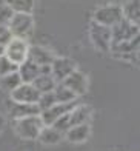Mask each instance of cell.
I'll use <instances>...</instances> for the list:
<instances>
[{"label":"cell","instance_id":"6da1fadb","mask_svg":"<svg viewBox=\"0 0 140 151\" xmlns=\"http://www.w3.org/2000/svg\"><path fill=\"white\" fill-rule=\"evenodd\" d=\"M42 128H43V123H42L39 116H31V117H23L16 120V134L23 140H36Z\"/></svg>","mask_w":140,"mask_h":151},{"label":"cell","instance_id":"7a4b0ae2","mask_svg":"<svg viewBox=\"0 0 140 151\" xmlns=\"http://www.w3.org/2000/svg\"><path fill=\"white\" fill-rule=\"evenodd\" d=\"M8 29L12 37H19L26 40L34 31V19L31 14H19L14 12L11 22L8 25Z\"/></svg>","mask_w":140,"mask_h":151},{"label":"cell","instance_id":"3957f363","mask_svg":"<svg viewBox=\"0 0 140 151\" xmlns=\"http://www.w3.org/2000/svg\"><path fill=\"white\" fill-rule=\"evenodd\" d=\"M89 39L93 42L94 48L102 52L111 51V45H113V36H111V28L108 26L99 25L95 22H91L89 25Z\"/></svg>","mask_w":140,"mask_h":151},{"label":"cell","instance_id":"277c9868","mask_svg":"<svg viewBox=\"0 0 140 151\" xmlns=\"http://www.w3.org/2000/svg\"><path fill=\"white\" fill-rule=\"evenodd\" d=\"M111 36H113V45L129 42V40L139 37V26L128 22V20L122 19L120 22H117L114 26H111Z\"/></svg>","mask_w":140,"mask_h":151},{"label":"cell","instance_id":"5b68a950","mask_svg":"<svg viewBox=\"0 0 140 151\" xmlns=\"http://www.w3.org/2000/svg\"><path fill=\"white\" fill-rule=\"evenodd\" d=\"M28 51H29L28 42L19 37H12L5 46V56L16 65H22L28 59Z\"/></svg>","mask_w":140,"mask_h":151},{"label":"cell","instance_id":"8992f818","mask_svg":"<svg viewBox=\"0 0 140 151\" xmlns=\"http://www.w3.org/2000/svg\"><path fill=\"white\" fill-rule=\"evenodd\" d=\"M123 19V12H122V6L118 5H108V6H102L94 12V20L93 22L103 25V26H114L117 22H120Z\"/></svg>","mask_w":140,"mask_h":151},{"label":"cell","instance_id":"52a82bcc","mask_svg":"<svg viewBox=\"0 0 140 151\" xmlns=\"http://www.w3.org/2000/svg\"><path fill=\"white\" fill-rule=\"evenodd\" d=\"M77 105V102H69V104H55L52 105L51 108L45 109V111H40L39 117L42 120V123H43V127H51L52 123L60 119L63 114H68L73 111V108Z\"/></svg>","mask_w":140,"mask_h":151},{"label":"cell","instance_id":"ba28073f","mask_svg":"<svg viewBox=\"0 0 140 151\" xmlns=\"http://www.w3.org/2000/svg\"><path fill=\"white\" fill-rule=\"evenodd\" d=\"M75 70H77L75 62L68 57H55L54 62L51 63V76L57 83H62Z\"/></svg>","mask_w":140,"mask_h":151},{"label":"cell","instance_id":"9c48e42d","mask_svg":"<svg viewBox=\"0 0 140 151\" xmlns=\"http://www.w3.org/2000/svg\"><path fill=\"white\" fill-rule=\"evenodd\" d=\"M11 100L19 104H37L40 93L34 88L32 83H20L16 90L9 93Z\"/></svg>","mask_w":140,"mask_h":151},{"label":"cell","instance_id":"30bf717a","mask_svg":"<svg viewBox=\"0 0 140 151\" xmlns=\"http://www.w3.org/2000/svg\"><path fill=\"white\" fill-rule=\"evenodd\" d=\"M62 83H63L68 90H71L77 97H79V96H83L88 91V77L79 70L73 71Z\"/></svg>","mask_w":140,"mask_h":151},{"label":"cell","instance_id":"8fae6325","mask_svg":"<svg viewBox=\"0 0 140 151\" xmlns=\"http://www.w3.org/2000/svg\"><path fill=\"white\" fill-rule=\"evenodd\" d=\"M8 113L14 120L31 117V116H39L40 109L36 104H19V102L9 100L8 102Z\"/></svg>","mask_w":140,"mask_h":151},{"label":"cell","instance_id":"7c38bea8","mask_svg":"<svg viewBox=\"0 0 140 151\" xmlns=\"http://www.w3.org/2000/svg\"><path fill=\"white\" fill-rule=\"evenodd\" d=\"M28 59L39 66H46V65H51L54 62L55 54L50 50H46V48H43V46H29Z\"/></svg>","mask_w":140,"mask_h":151},{"label":"cell","instance_id":"4fadbf2b","mask_svg":"<svg viewBox=\"0 0 140 151\" xmlns=\"http://www.w3.org/2000/svg\"><path fill=\"white\" fill-rule=\"evenodd\" d=\"M19 76L22 79V83H32L40 76V66L36 65L29 59H26L22 65H19Z\"/></svg>","mask_w":140,"mask_h":151},{"label":"cell","instance_id":"5bb4252c","mask_svg":"<svg viewBox=\"0 0 140 151\" xmlns=\"http://www.w3.org/2000/svg\"><path fill=\"white\" fill-rule=\"evenodd\" d=\"M91 134V127L89 123H82V125H74L65 133V137L71 143H83L88 140Z\"/></svg>","mask_w":140,"mask_h":151},{"label":"cell","instance_id":"9a60e30c","mask_svg":"<svg viewBox=\"0 0 140 151\" xmlns=\"http://www.w3.org/2000/svg\"><path fill=\"white\" fill-rule=\"evenodd\" d=\"M91 114H93L91 106H88V105H75L73 108V111L69 113V122H71V127L82 125V123H89Z\"/></svg>","mask_w":140,"mask_h":151},{"label":"cell","instance_id":"2e32d148","mask_svg":"<svg viewBox=\"0 0 140 151\" xmlns=\"http://www.w3.org/2000/svg\"><path fill=\"white\" fill-rule=\"evenodd\" d=\"M123 19L139 26L140 23V0H128L122 6Z\"/></svg>","mask_w":140,"mask_h":151},{"label":"cell","instance_id":"e0dca14e","mask_svg":"<svg viewBox=\"0 0 140 151\" xmlns=\"http://www.w3.org/2000/svg\"><path fill=\"white\" fill-rule=\"evenodd\" d=\"M63 137H65V134L57 131L54 127H43L37 137V140H40L43 145H57Z\"/></svg>","mask_w":140,"mask_h":151},{"label":"cell","instance_id":"ac0fdd59","mask_svg":"<svg viewBox=\"0 0 140 151\" xmlns=\"http://www.w3.org/2000/svg\"><path fill=\"white\" fill-rule=\"evenodd\" d=\"M32 85H34V88H36L40 94H45V93L54 91L57 82L54 80V77H52L51 74H40L39 77L32 82Z\"/></svg>","mask_w":140,"mask_h":151},{"label":"cell","instance_id":"d6986e66","mask_svg":"<svg viewBox=\"0 0 140 151\" xmlns=\"http://www.w3.org/2000/svg\"><path fill=\"white\" fill-rule=\"evenodd\" d=\"M52 93H54V97H55V102H57V104H69V102L77 100V96L71 90H68L63 83L55 85Z\"/></svg>","mask_w":140,"mask_h":151},{"label":"cell","instance_id":"ffe728a7","mask_svg":"<svg viewBox=\"0 0 140 151\" xmlns=\"http://www.w3.org/2000/svg\"><path fill=\"white\" fill-rule=\"evenodd\" d=\"M5 3L19 14H31L34 9V0H5Z\"/></svg>","mask_w":140,"mask_h":151},{"label":"cell","instance_id":"44dd1931","mask_svg":"<svg viewBox=\"0 0 140 151\" xmlns=\"http://www.w3.org/2000/svg\"><path fill=\"white\" fill-rule=\"evenodd\" d=\"M20 83H22V79H20L19 73H11V74H6L0 77V88L6 93L14 91Z\"/></svg>","mask_w":140,"mask_h":151},{"label":"cell","instance_id":"7402d4cb","mask_svg":"<svg viewBox=\"0 0 140 151\" xmlns=\"http://www.w3.org/2000/svg\"><path fill=\"white\" fill-rule=\"evenodd\" d=\"M17 71H19V65L11 62L6 56H0V77L11 73H17Z\"/></svg>","mask_w":140,"mask_h":151},{"label":"cell","instance_id":"603a6c76","mask_svg":"<svg viewBox=\"0 0 140 151\" xmlns=\"http://www.w3.org/2000/svg\"><path fill=\"white\" fill-rule=\"evenodd\" d=\"M57 102H55V97H54V93L51 91V93H45V94H40V97H39V100H37V106H39V109L40 111H45V109H48V108H51L52 105H55Z\"/></svg>","mask_w":140,"mask_h":151},{"label":"cell","instance_id":"cb8c5ba5","mask_svg":"<svg viewBox=\"0 0 140 151\" xmlns=\"http://www.w3.org/2000/svg\"><path fill=\"white\" fill-rule=\"evenodd\" d=\"M14 16V12L12 9L9 8L8 5H6L5 2L0 3V25L2 26H8L9 22H11V19Z\"/></svg>","mask_w":140,"mask_h":151},{"label":"cell","instance_id":"d4e9b609","mask_svg":"<svg viewBox=\"0 0 140 151\" xmlns=\"http://www.w3.org/2000/svg\"><path fill=\"white\" fill-rule=\"evenodd\" d=\"M51 127H54L55 129H57V131H60V133L65 134L68 129L71 128V122H69V113H68V114H63L60 119L55 120Z\"/></svg>","mask_w":140,"mask_h":151},{"label":"cell","instance_id":"484cf974","mask_svg":"<svg viewBox=\"0 0 140 151\" xmlns=\"http://www.w3.org/2000/svg\"><path fill=\"white\" fill-rule=\"evenodd\" d=\"M11 39H12V36L8 29V26L0 25V46H6V43H8Z\"/></svg>","mask_w":140,"mask_h":151}]
</instances>
